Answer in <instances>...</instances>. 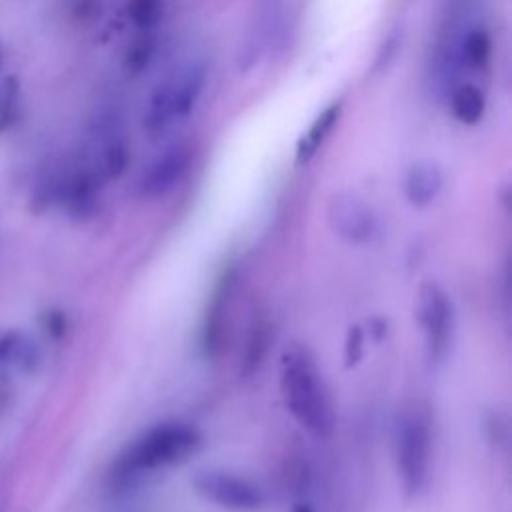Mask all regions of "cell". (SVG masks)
<instances>
[{"label": "cell", "mask_w": 512, "mask_h": 512, "mask_svg": "<svg viewBox=\"0 0 512 512\" xmlns=\"http://www.w3.org/2000/svg\"><path fill=\"white\" fill-rule=\"evenodd\" d=\"M280 390L294 420L314 436H330L334 428V408L314 354L292 344L280 358Z\"/></svg>", "instance_id": "obj_1"}, {"label": "cell", "mask_w": 512, "mask_h": 512, "mask_svg": "<svg viewBox=\"0 0 512 512\" xmlns=\"http://www.w3.org/2000/svg\"><path fill=\"white\" fill-rule=\"evenodd\" d=\"M200 446V434L184 422H164L136 438L114 462L112 478L120 484L186 462Z\"/></svg>", "instance_id": "obj_2"}, {"label": "cell", "mask_w": 512, "mask_h": 512, "mask_svg": "<svg viewBox=\"0 0 512 512\" xmlns=\"http://www.w3.org/2000/svg\"><path fill=\"white\" fill-rule=\"evenodd\" d=\"M206 78V64L202 60H192L158 82L144 110V130L156 136L166 132L172 124L184 120L198 104L206 86Z\"/></svg>", "instance_id": "obj_3"}, {"label": "cell", "mask_w": 512, "mask_h": 512, "mask_svg": "<svg viewBox=\"0 0 512 512\" xmlns=\"http://www.w3.org/2000/svg\"><path fill=\"white\" fill-rule=\"evenodd\" d=\"M394 456L404 492L418 496L428 484L432 460V426L424 408L414 404L398 414L394 426Z\"/></svg>", "instance_id": "obj_4"}, {"label": "cell", "mask_w": 512, "mask_h": 512, "mask_svg": "<svg viewBox=\"0 0 512 512\" xmlns=\"http://www.w3.org/2000/svg\"><path fill=\"white\" fill-rule=\"evenodd\" d=\"M190 484L200 498L232 512H256L264 506L262 488L228 470L202 468L192 476Z\"/></svg>", "instance_id": "obj_5"}, {"label": "cell", "mask_w": 512, "mask_h": 512, "mask_svg": "<svg viewBox=\"0 0 512 512\" xmlns=\"http://www.w3.org/2000/svg\"><path fill=\"white\" fill-rule=\"evenodd\" d=\"M416 316L422 328L428 358L440 362L450 350L456 326L450 296L434 282L422 284L418 292Z\"/></svg>", "instance_id": "obj_6"}, {"label": "cell", "mask_w": 512, "mask_h": 512, "mask_svg": "<svg viewBox=\"0 0 512 512\" xmlns=\"http://www.w3.org/2000/svg\"><path fill=\"white\" fill-rule=\"evenodd\" d=\"M330 228L350 244H368L380 236L376 210L354 192H336L328 202Z\"/></svg>", "instance_id": "obj_7"}, {"label": "cell", "mask_w": 512, "mask_h": 512, "mask_svg": "<svg viewBox=\"0 0 512 512\" xmlns=\"http://www.w3.org/2000/svg\"><path fill=\"white\" fill-rule=\"evenodd\" d=\"M194 162L190 144L178 142L162 150L138 176L136 188L144 198H158L176 188Z\"/></svg>", "instance_id": "obj_8"}, {"label": "cell", "mask_w": 512, "mask_h": 512, "mask_svg": "<svg viewBox=\"0 0 512 512\" xmlns=\"http://www.w3.org/2000/svg\"><path fill=\"white\" fill-rule=\"evenodd\" d=\"M444 186V172L434 162H416L404 178V196L410 206L424 208L432 204Z\"/></svg>", "instance_id": "obj_9"}, {"label": "cell", "mask_w": 512, "mask_h": 512, "mask_svg": "<svg viewBox=\"0 0 512 512\" xmlns=\"http://www.w3.org/2000/svg\"><path fill=\"white\" fill-rule=\"evenodd\" d=\"M230 286H232V276H224L214 292V298L206 310V320L202 328V346L206 356H216L220 346H222V332L226 324V306L230 298Z\"/></svg>", "instance_id": "obj_10"}, {"label": "cell", "mask_w": 512, "mask_h": 512, "mask_svg": "<svg viewBox=\"0 0 512 512\" xmlns=\"http://www.w3.org/2000/svg\"><path fill=\"white\" fill-rule=\"evenodd\" d=\"M40 362L36 342L16 330L0 334V366L16 368L20 372H32Z\"/></svg>", "instance_id": "obj_11"}, {"label": "cell", "mask_w": 512, "mask_h": 512, "mask_svg": "<svg viewBox=\"0 0 512 512\" xmlns=\"http://www.w3.org/2000/svg\"><path fill=\"white\" fill-rule=\"evenodd\" d=\"M342 112V102H334L330 106H326L310 124V128L306 130V134L300 138L298 148H296V160L300 164H306L316 152L318 148L324 144L326 136L332 132V128L336 126L338 118Z\"/></svg>", "instance_id": "obj_12"}, {"label": "cell", "mask_w": 512, "mask_h": 512, "mask_svg": "<svg viewBox=\"0 0 512 512\" xmlns=\"http://www.w3.org/2000/svg\"><path fill=\"white\" fill-rule=\"evenodd\" d=\"M492 56V40L490 34L482 26L468 28L456 46L458 64L470 70H482L488 66Z\"/></svg>", "instance_id": "obj_13"}, {"label": "cell", "mask_w": 512, "mask_h": 512, "mask_svg": "<svg viewBox=\"0 0 512 512\" xmlns=\"http://www.w3.org/2000/svg\"><path fill=\"white\" fill-rule=\"evenodd\" d=\"M450 110L458 122L466 126L478 124L486 110L484 92L470 82H462L454 86L450 92Z\"/></svg>", "instance_id": "obj_14"}, {"label": "cell", "mask_w": 512, "mask_h": 512, "mask_svg": "<svg viewBox=\"0 0 512 512\" xmlns=\"http://www.w3.org/2000/svg\"><path fill=\"white\" fill-rule=\"evenodd\" d=\"M130 18L140 28H150L162 14V0H130Z\"/></svg>", "instance_id": "obj_15"}, {"label": "cell", "mask_w": 512, "mask_h": 512, "mask_svg": "<svg viewBox=\"0 0 512 512\" xmlns=\"http://www.w3.org/2000/svg\"><path fill=\"white\" fill-rule=\"evenodd\" d=\"M364 354V332L360 326H350L344 342V364L350 368L358 364Z\"/></svg>", "instance_id": "obj_16"}, {"label": "cell", "mask_w": 512, "mask_h": 512, "mask_svg": "<svg viewBox=\"0 0 512 512\" xmlns=\"http://www.w3.org/2000/svg\"><path fill=\"white\" fill-rule=\"evenodd\" d=\"M266 342H268V338H266L264 330H262V328L254 330L252 338L248 340L246 358H244V364H246V368H244V370H246V372H252V370H254V366H258L260 358L264 356V350H266Z\"/></svg>", "instance_id": "obj_17"}, {"label": "cell", "mask_w": 512, "mask_h": 512, "mask_svg": "<svg viewBox=\"0 0 512 512\" xmlns=\"http://www.w3.org/2000/svg\"><path fill=\"white\" fill-rule=\"evenodd\" d=\"M400 40H402V34L398 30H394L380 46L376 58H374V70H384L392 60L394 56L398 54V48H400Z\"/></svg>", "instance_id": "obj_18"}, {"label": "cell", "mask_w": 512, "mask_h": 512, "mask_svg": "<svg viewBox=\"0 0 512 512\" xmlns=\"http://www.w3.org/2000/svg\"><path fill=\"white\" fill-rule=\"evenodd\" d=\"M292 512H312L308 506H304V504H296L294 508H292Z\"/></svg>", "instance_id": "obj_19"}]
</instances>
